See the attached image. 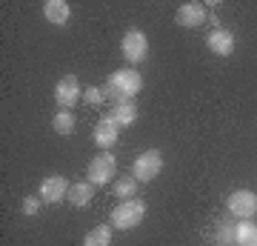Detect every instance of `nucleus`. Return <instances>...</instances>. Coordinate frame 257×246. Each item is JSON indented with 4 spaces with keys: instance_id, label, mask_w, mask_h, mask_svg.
<instances>
[{
    "instance_id": "f257e3e1",
    "label": "nucleus",
    "mask_w": 257,
    "mask_h": 246,
    "mask_svg": "<svg viewBox=\"0 0 257 246\" xmlns=\"http://www.w3.org/2000/svg\"><path fill=\"white\" fill-rule=\"evenodd\" d=\"M140 89H143V77H140L138 69H120V72L109 74L103 92H106V98L120 103V101H132Z\"/></svg>"
},
{
    "instance_id": "f03ea898",
    "label": "nucleus",
    "mask_w": 257,
    "mask_h": 246,
    "mask_svg": "<svg viewBox=\"0 0 257 246\" xmlns=\"http://www.w3.org/2000/svg\"><path fill=\"white\" fill-rule=\"evenodd\" d=\"M143 218H146V203L132 198V201H123L117 209L111 212V226L128 232V229L140 226V223H143Z\"/></svg>"
},
{
    "instance_id": "7ed1b4c3",
    "label": "nucleus",
    "mask_w": 257,
    "mask_h": 246,
    "mask_svg": "<svg viewBox=\"0 0 257 246\" xmlns=\"http://www.w3.org/2000/svg\"><path fill=\"white\" fill-rule=\"evenodd\" d=\"M160 169H163V155H160L157 149H146L143 155L135 157V163H132V178L138 183H149L160 175Z\"/></svg>"
},
{
    "instance_id": "20e7f679",
    "label": "nucleus",
    "mask_w": 257,
    "mask_h": 246,
    "mask_svg": "<svg viewBox=\"0 0 257 246\" xmlns=\"http://www.w3.org/2000/svg\"><path fill=\"white\" fill-rule=\"evenodd\" d=\"M120 52L126 57V63H143L149 55V40L140 29H128L120 40Z\"/></svg>"
},
{
    "instance_id": "39448f33",
    "label": "nucleus",
    "mask_w": 257,
    "mask_h": 246,
    "mask_svg": "<svg viewBox=\"0 0 257 246\" xmlns=\"http://www.w3.org/2000/svg\"><path fill=\"white\" fill-rule=\"evenodd\" d=\"M86 178H89L94 186H106V183H111V178H117V160H114V155H109V152L94 155V160L89 163Z\"/></svg>"
},
{
    "instance_id": "423d86ee",
    "label": "nucleus",
    "mask_w": 257,
    "mask_h": 246,
    "mask_svg": "<svg viewBox=\"0 0 257 246\" xmlns=\"http://www.w3.org/2000/svg\"><path fill=\"white\" fill-rule=\"evenodd\" d=\"M226 206H229V212L234 215V218H254L257 215V195L251 189H237L229 195V201H226Z\"/></svg>"
},
{
    "instance_id": "0eeeda50",
    "label": "nucleus",
    "mask_w": 257,
    "mask_h": 246,
    "mask_svg": "<svg viewBox=\"0 0 257 246\" xmlns=\"http://www.w3.org/2000/svg\"><path fill=\"white\" fill-rule=\"evenodd\" d=\"M83 98V92H80V83H77V77L74 74H66V77H60L55 86V103L60 106V109H74V103Z\"/></svg>"
},
{
    "instance_id": "6e6552de",
    "label": "nucleus",
    "mask_w": 257,
    "mask_h": 246,
    "mask_svg": "<svg viewBox=\"0 0 257 246\" xmlns=\"http://www.w3.org/2000/svg\"><path fill=\"white\" fill-rule=\"evenodd\" d=\"M69 181H66L63 175H49L43 178L40 183V201L43 203H60L63 198H69Z\"/></svg>"
},
{
    "instance_id": "1a4fd4ad",
    "label": "nucleus",
    "mask_w": 257,
    "mask_h": 246,
    "mask_svg": "<svg viewBox=\"0 0 257 246\" xmlns=\"http://www.w3.org/2000/svg\"><path fill=\"white\" fill-rule=\"evenodd\" d=\"M92 137H94V143L100 146V149H111V146L120 140V126L111 120V115H106V118L97 120V126H94Z\"/></svg>"
},
{
    "instance_id": "9d476101",
    "label": "nucleus",
    "mask_w": 257,
    "mask_h": 246,
    "mask_svg": "<svg viewBox=\"0 0 257 246\" xmlns=\"http://www.w3.org/2000/svg\"><path fill=\"white\" fill-rule=\"evenodd\" d=\"M206 6L203 3H197V0H192V3H183L180 9H177L175 20H177V26H183V29H194V26H200V23H206Z\"/></svg>"
},
{
    "instance_id": "9b49d317",
    "label": "nucleus",
    "mask_w": 257,
    "mask_h": 246,
    "mask_svg": "<svg viewBox=\"0 0 257 246\" xmlns=\"http://www.w3.org/2000/svg\"><path fill=\"white\" fill-rule=\"evenodd\" d=\"M234 35L231 32H226V29H214L209 37H206V46H209V52L211 55H217V57H229L231 52H234Z\"/></svg>"
},
{
    "instance_id": "f8f14e48",
    "label": "nucleus",
    "mask_w": 257,
    "mask_h": 246,
    "mask_svg": "<svg viewBox=\"0 0 257 246\" xmlns=\"http://www.w3.org/2000/svg\"><path fill=\"white\" fill-rule=\"evenodd\" d=\"M43 15H46L49 23H55V26H66L69 18H72V6H69L66 0H46V3H43Z\"/></svg>"
},
{
    "instance_id": "ddd939ff",
    "label": "nucleus",
    "mask_w": 257,
    "mask_h": 246,
    "mask_svg": "<svg viewBox=\"0 0 257 246\" xmlns=\"http://www.w3.org/2000/svg\"><path fill=\"white\" fill-rule=\"evenodd\" d=\"M109 115L120 129H126L138 120V106H135V101H120V103H114V109H111Z\"/></svg>"
},
{
    "instance_id": "4468645a",
    "label": "nucleus",
    "mask_w": 257,
    "mask_h": 246,
    "mask_svg": "<svg viewBox=\"0 0 257 246\" xmlns=\"http://www.w3.org/2000/svg\"><path fill=\"white\" fill-rule=\"evenodd\" d=\"M92 198H94V183L92 181H77L72 189H69V201H72L77 209L89 206V203H92Z\"/></svg>"
},
{
    "instance_id": "2eb2a0df",
    "label": "nucleus",
    "mask_w": 257,
    "mask_h": 246,
    "mask_svg": "<svg viewBox=\"0 0 257 246\" xmlns=\"http://www.w3.org/2000/svg\"><path fill=\"white\" fill-rule=\"evenodd\" d=\"M234 243L237 246H257V223L243 220L234 226Z\"/></svg>"
},
{
    "instance_id": "dca6fc26",
    "label": "nucleus",
    "mask_w": 257,
    "mask_h": 246,
    "mask_svg": "<svg viewBox=\"0 0 257 246\" xmlns=\"http://www.w3.org/2000/svg\"><path fill=\"white\" fill-rule=\"evenodd\" d=\"M83 246H111V226H106V223L94 226L89 235L83 237Z\"/></svg>"
},
{
    "instance_id": "f3484780",
    "label": "nucleus",
    "mask_w": 257,
    "mask_h": 246,
    "mask_svg": "<svg viewBox=\"0 0 257 246\" xmlns=\"http://www.w3.org/2000/svg\"><path fill=\"white\" fill-rule=\"evenodd\" d=\"M74 123H77V120H74V115H72V112H66V109H60L55 118H52V126H55L57 135H72Z\"/></svg>"
},
{
    "instance_id": "a211bd4d",
    "label": "nucleus",
    "mask_w": 257,
    "mask_h": 246,
    "mask_svg": "<svg viewBox=\"0 0 257 246\" xmlns=\"http://www.w3.org/2000/svg\"><path fill=\"white\" fill-rule=\"evenodd\" d=\"M135 192H138V181H135L132 175H128V178H120V181L114 183V195H117L120 201H132Z\"/></svg>"
},
{
    "instance_id": "6ab92c4d",
    "label": "nucleus",
    "mask_w": 257,
    "mask_h": 246,
    "mask_svg": "<svg viewBox=\"0 0 257 246\" xmlns=\"http://www.w3.org/2000/svg\"><path fill=\"white\" fill-rule=\"evenodd\" d=\"M103 98H106V92H103L100 86H86V89H83V101L89 103V106H100Z\"/></svg>"
},
{
    "instance_id": "aec40b11",
    "label": "nucleus",
    "mask_w": 257,
    "mask_h": 246,
    "mask_svg": "<svg viewBox=\"0 0 257 246\" xmlns=\"http://www.w3.org/2000/svg\"><path fill=\"white\" fill-rule=\"evenodd\" d=\"M20 209H23V215H29V218H32V215H37V212H40V198H32V195H29V198H23Z\"/></svg>"
},
{
    "instance_id": "412c9836",
    "label": "nucleus",
    "mask_w": 257,
    "mask_h": 246,
    "mask_svg": "<svg viewBox=\"0 0 257 246\" xmlns=\"http://www.w3.org/2000/svg\"><path fill=\"white\" fill-rule=\"evenodd\" d=\"M217 240H220L223 246H234V229H231L229 223H223L220 232H217Z\"/></svg>"
}]
</instances>
